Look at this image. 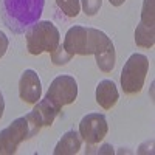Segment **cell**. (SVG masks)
I'll return each mask as SVG.
<instances>
[{"instance_id":"6da1fadb","label":"cell","mask_w":155,"mask_h":155,"mask_svg":"<svg viewBox=\"0 0 155 155\" xmlns=\"http://www.w3.org/2000/svg\"><path fill=\"white\" fill-rule=\"evenodd\" d=\"M64 48H65L70 54H79V56H90V54H98L104 51L113 42L110 37L96 28H85L74 25L71 27L64 39Z\"/></svg>"},{"instance_id":"7a4b0ae2","label":"cell","mask_w":155,"mask_h":155,"mask_svg":"<svg viewBox=\"0 0 155 155\" xmlns=\"http://www.w3.org/2000/svg\"><path fill=\"white\" fill-rule=\"evenodd\" d=\"M44 0H2V14L8 28L23 33L41 17Z\"/></svg>"},{"instance_id":"3957f363","label":"cell","mask_w":155,"mask_h":155,"mask_svg":"<svg viewBox=\"0 0 155 155\" xmlns=\"http://www.w3.org/2000/svg\"><path fill=\"white\" fill-rule=\"evenodd\" d=\"M27 50L33 56H39L42 53H51L61 44V34L56 25L50 20L36 22L27 31Z\"/></svg>"},{"instance_id":"277c9868","label":"cell","mask_w":155,"mask_h":155,"mask_svg":"<svg viewBox=\"0 0 155 155\" xmlns=\"http://www.w3.org/2000/svg\"><path fill=\"white\" fill-rule=\"evenodd\" d=\"M147 71H149V59L141 53H134L126 61L121 70L123 92L129 96L138 95L144 85Z\"/></svg>"},{"instance_id":"5b68a950","label":"cell","mask_w":155,"mask_h":155,"mask_svg":"<svg viewBox=\"0 0 155 155\" xmlns=\"http://www.w3.org/2000/svg\"><path fill=\"white\" fill-rule=\"evenodd\" d=\"M30 123L27 116H20L14 120L8 127L0 130V153L2 155H12L16 153L19 146L25 140H30Z\"/></svg>"},{"instance_id":"8992f818","label":"cell","mask_w":155,"mask_h":155,"mask_svg":"<svg viewBox=\"0 0 155 155\" xmlns=\"http://www.w3.org/2000/svg\"><path fill=\"white\" fill-rule=\"evenodd\" d=\"M47 98L61 109L64 106H68L71 102H74L76 98H78V82H76V79L73 76H68V74L56 76L48 87Z\"/></svg>"},{"instance_id":"52a82bcc","label":"cell","mask_w":155,"mask_h":155,"mask_svg":"<svg viewBox=\"0 0 155 155\" xmlns=\"http://www.w3.org/2000/svg\"><path fill=\"white\" fill-rule=\"evenodd\" d=\"M135 44L141 48H152L155 44V0H143L141 20L135 30Z\"/></svg>"},{"instance_id":"ba28073f","label":"cell","mask_w":155,"mask_h":155,"mask_svg":"<svg viewBox=\"0 0 155 155\" xmlns=\"http://www.w3.org/2000/svg\"><path fill=\"white\" fill-rule=\"evenodd\" d=\"M79 135L87 144H98L107 137L109 124L102 113H87L79 123Z\"/></svg>"},{"instance_id":"9c48e42d","label":"cell","mask_w":155,"mask_h":155,"mask_svg":"<svg viewBox=\"0 0 155 155\" xmlns=\"http://www.w3.org/2000/svg\"><path fill=\"white\" fill-rule=\"evenodd\" d=\"M19 95L20 99L27 104H36L42 96V82L39 74L28 68L20 74L19 79Z\"/></svg>"},{"instance_id":"30bf717a","label":"cell","mask_w":155,"mask_h":155,"mask_svg":"<svg viewBox=\"0 0 155 155\" xmlns=\"http://www.w3.org/2000/svg\"><path fill=\"white\" fill-rule=\"evenodd\" d=\"M59 112H61V107L53 104V102L45 96L44 99H39L36 102L33 112H30V113L33 115V118L41 124V127H50L54 123Z\"/></svg>"},{"instance_id":"8fae6325","label":"cell","mask_w":155,"mask_h":155,"mask_svg":"<svg viewBox=\"0 0 155 155\" xmlns=\"http://www.w3.org/2000/svg\"><path fill=\"white\" fill-rule=\"evenodd\" d=\"M118 99H120V93L113 81L102 79L96 85V102L104 110H110L112 107H115Z\"/></svg>"},{"instance_id":"7c38bea8","label":"cell","mask_w":155,"mask_h":155,"mask_svg":"<svg viewBox=\"0 0 155 155\" xmlns=\"http://www.w3.org/2000/svg\"><path fill=\"white\" fill-rule=\"evenodd\" d=\"M81 146H82V138H81L79 132L68 130L62 135V138L56 144L53 153L54 155H74L79 152Z\"/></svg>"},{"instance_id":"4fadbf2b","label":"cell","mask_w":155,"mask_h":155,"mask_svg":"<svg viewBox=\"0 0 155 155\" xmlns=\"http://www.w3.org/2000/svg\"><path fill=\"white\" fill-rule=\"evenodd\" d=\"M96 58V65L99 67L101 71L110 73L115 68V62H116V53H115V45H110L104 51L95 54Z\"/></svg>"},{"instance_id":"5bb4252c","label":"cell","mask_w":155,"mask_h":155,"mask_svg":"<svg viewBox=\"0 0 155 155\" xmlns=\"http://www.w3.org/2000/svg\"><path fill=\"white\" fill-rule=\"evenodd\" d=\"M56 3L67 17H76L81 11V0H56Z\"/></svg>"},{"instance_id":"9a60e30c","label":"cell","mask_w":155,"mask_h":155,"mask_svg":"<svg viewBox=\"0 0 155 155\" xmlns=\"http://www.w3.org/2000/svg\"><path fill=\"white\" fill-rule=\"evenodd\" d=\"M50 58H51V62L54 64L56 67H61V65H65V64H68L73 58V54H70L68 51L64 48V45H58L56 50H53L50 53Z\"/></svg>"},{"instance_id":"2e32d148","label":"cell","mask_w":155,"mask_h":155,"mask_svg":"<svg viewBox=\"0 0 155 155\" xmlns=\"http://www.w3.org/2000/svg\"><path fill=\"white\" fill-rule=\"evenodd\" d=\"M82 3V11L85 12V16L93 17L98 14V11L102 6V0H81Z\"/></svg>"},{"instance_id":"e0dca14e","label":"cell","mask_w":155,"mask_h":155,"mask_svg":"<svg viewBox=\"0 0 155 155\" xmlns=\"http://www.w3.org/2000/svg\"><path fill=\"white\" fill-rule=\"evenodd\" d=\"M6 50H8V37L2 30H0V58L5 56Z\"/></svg>"},{"instance_id":"ac0fdd59","label":"cell","mask_w":155,"mask_h":155,"mask_svg":"<svg viewBox=\"0 0 155 155\" xmlns=\"http://www.w3.org/2000/svg\"><path fill=\"white\" fill-rule=\"evenodd\" d=\"M96 153H99V155H102V153H115V150L110 144H102L99 147V150H96Z\"/></svg>"},{"instance_id":"d6986e66","label":"cell","mask_w":155,"mask_h":155,"mask_svg":"<svg viewBox=\"0 0 155 155\" xmlns=\"http://www.w3.org/2000/svg\"><path fill=\"white\" fill-rule=\"evenodd\" d=\"M3 112H5V99H3L2 90H0V120H2V116H3Z\"/></svg>"},{"instance_id":"ffe728a7","label":"cell","mask_w":155,"mask_h":155,"mask_svg":"<svg viewBox=\"0 0 155 155\" xmlns=\"http://www.w3.org/2000/svg\"><path fill=\"white\" fill-rule=\"evenodd\" d=\"M109 2H110L112 6H121V5L126 2V0H109Z\"/></svg>"}]
</instances>
